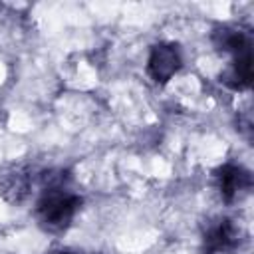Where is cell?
<instances>
[{"instance_id":"obj_1","label":"cell","mask_w":254,"mask_h":254,"mask_svg":"<svg viewBox=\"0 0 254 254\" xmlns=\"http://www.w3.org/2000/svg\"><path fill=\"white\" fill-rule=\"evenodd\" d=\"M65 179L64 171L44 173V187L36 202V216L40 226L48 232L65 230L81 206V196L65 187Z\"/></svg>"},{"instance_id":"obj_2","label":"cell","mask_w":254,"mask_h":254,"mask_svg":"<svg viewBox=\"0 0 254 254\" xmlns=\"http://www.w3.org/2000/svg\"><path fill=\"white\" fill-rule=\"evenodd\" d=\"M183 65V56L177 44L161 42L153 46L147 62V71L157 83H167Z\"/></svg>"},{"instance_id":"obj_3","label":"cell","mask_w":254,"mask_h":254,"mask_svg":"<svg viewBox=\"0 0 254 254\" xmlns=\"http://www.w3.org/2000/svg\"><path fill=\"white\" fill-rule=\"evenodd\" d=\"M240 244V228L230 218H218L208 224L202 234L204 254H232Z\"/></svg>"},{"instance_id":"obj_4","label":"cell","mask_w":254,"mask_h":254,"mask_svg":"<svg viewBox=\"0 0 254 254\" xmlns=\"http://www.w3.org/2000/svg\"><path fill=\"white\" fill-rule=\"evenodd\" d=\"M218 192L224 202H234L236 198L244 196L252 187V175L242 165L226 163L216 171Z\"/></svg>"},{"instance_id":"obj_5","label":"cell","mask_w":254,"mask_h":254,"mask_svg":"<svg viewBox=\"0 0 254 254\" xmlns=\"http://www.w3.org/2000/svg\"><path fill=\"white\" fill-rule=\"evenodd\" d=\"M220 81L232 89H248L252 83V52L234 56L228 67L220 73Z\"/></svg>"},{"instance_id":"obj_6","label":"cell","mask_w":254,"mask_h":254,"mask_svg":"<svg viewBox=\"0 0 254 254\" xmlns=\"http://www.w3.org/2000/svg\"><path fill=\"white\" fill-rule=\"evenodd\" d=\"M32 189V177L26 171H12L0 181V194L10 204H20L28 198Z\"/></svg>"},{"instance_id":"obj_7","label":"cell","mask_w":254,"mask_h":254,"mask_svg":"<svg viewBox=\"0 0 254 254\" xmlns=\"http://www.w3.org/2000/svg\"><path fill=\"white\" fill-rule=\"evenodd\" d=\"M214 44L220 52H226V54H232L238 56V54H244V52H252L250 50V38L246 32L242 30H236V28H220L214 32Z\"/></svg>"},{"instance_id":"obj_8","label":"cell","mask_w":254,"mask_h":254,"mask_svg":"<svg viewBox=\"0 0 254 254\" xmlns=\"http://www.w3.org/2000/svg\"><path fill=\"white\" fill-rule=\"evenodd\" d=\"M54 254H73V252H54Z\"/></svg>"}]
</instances>
